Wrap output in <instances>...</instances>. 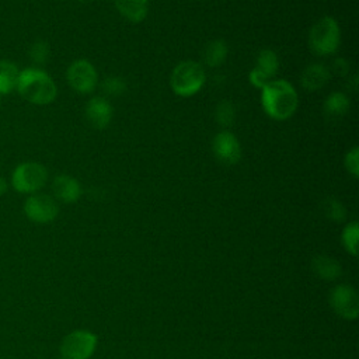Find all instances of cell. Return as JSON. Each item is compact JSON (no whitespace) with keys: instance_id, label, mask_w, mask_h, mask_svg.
I'll return each mask as SVG.
<instances>
[{"instance_id":"cell-1","label":"cell","mask_w":359,"mask_h":359,"mask_svg":"<svg viewBox=\"0 0 359 359\" xmlns=\"http://www.w3.org/2000/svg\"><path fill=\"white\" fill-rule=\"evenodd\" d=\"M261 104L269 118L286 121L296 112L299 95L287 80H271L261 88Z\"/></svg>"},{"instance_id":"cell-2","label":"cell","mask_w":359,"mask_h":359,"mask_svg":"<svg viewBox=\"0 0 359 359\" xmlns=\"http://www.w3.org/2000/svg\"><path fill=\"white\" fill-rule=\"evenodd\" d=\"M15 90L22 100L34 105H48L57 95V87L53 79L39 67L20 70Z\"/></svg>"},{"instance_id":"cell-3","label":"cell","mask_w":359,"mask_h":359,"mask_svg":"<svg viewBox=\"0 0 359 359\" xmlns=\"http://www.w3.org/2000/svg\"><path fill=\"white\" fill-rule=\"evenodd\" d=\"M205 81L206 74L202 65L194 60L180 62L170 76L171 90L180 97L195 95L205 86Z\"/></svg>"},{"instance_id":"cell-4","label":"cell","mask_w":359,"mask_h":359,"mask_svg":"<svg viewBox=\"0 0 359 359\" xmlns=\"http://www.w3.org/2000/svg\"><path fill=\"white\" fill-rule=\"evenodd\" d=\"M341 43V28L335 18H320L309 32V48L317 56H328L337 52Z\"/></svg>"},{"instance_id":"cell-5","label":"cell","mask_w":359,"mask_h":359,"mask_svg":"<svg viewBox=\"0 0 359 359\" xmlns=\"http://www.w3.org/2000/svg\"><path fill=\"white\" fill-rule=\"evenodd\" d=\"M48 181V170L36 161L20 163L11 174V185L20 194L39 192Z\"/></svg>"},{"instance_id":"cell-6","label":"cell","mask_w":359,"mask_h":359,"mask_svg":"<svg viewBox=\"0 0 359 359\" xmlns=\"http://www.w3.org/2000/svg\"><path fill=\"white\" fill-rule=\"evenodd\" d=\"M66 79L69 86L80 94H90L98 83L97 70L87 59L73 60L66 70Z\"/></svg>"},{"instance_id":"cell-7","label":"cell","mask_w":359,"mask_h":359,"mask_svg":"<svg viewBox=\"0 0 359 359\" xmlns=\"http://www.w3.org/2000/svg\"><path fill=\"white\" fill-rule=\"evenodd\" d=\"M24 213L34 223H49L59 215V205L56 199L48 194H31L24 202Z\"/></svg>"},{"instance_id":"cell-8","label":"cell","mask_w":359,"mask_h":359,"mask_svg":"<svg viewBox=\"0 0 359 359\" xmlns=\"http://www.w3.org/2000/svg\"><path fill=\"white\" fill-rule=\"evenodd\" d=\"M97 338L93 332L79 330L66 335L60 344L63 359H88L95 349Z\"/></svg>"},{"instance_id":"cell-9","label":"cell","mask_w":359,"mask_h":359,"mask_svg":"<svg viewBox=\"0 0 359 359\" xmlns=\"http://www.w3.org/2000/svg\"><path fill=\"white\" fill-rule=\"evenodd\" d=\"M279 70V57L272 49H262L258 56L255 66L248 73V80L255 88H262L269 83Z\"/></svg>"},{"instance_id":"cell-10","label":"cell","mask_w":359,"mask_h":359,"mask_svg":"<svg viewBox=\"0 0 359 359\" xmlns=\"http://www.w3.org/2000/svg\"><path fill=\"white\" fill-rule=\"evenodd\" d=\"M212 150L215 157L226 165H234L241 158V144L236 135L229 130L216 133L212 140Z\"/></svg>"},{"instance_id":"cell-11","label":"cell","mask_w":359,"mask_h":359,"mask_svg":"<svg viewBox=\"0 0 359 359\" xmlns=\"http://www.w3.org/2000/svg\"><path fill=\"white\" fill-rule=\"evenodd\" d=\"M331 306L339 316L345 318H355L358 316V296L351 286L341 285L335 287L331 293Z\"/></svg>"},{"instance_id":"cell-12","label":"cell","mask_w":359,"mask_h":359,"mask_svg":"<svg viewBox=\"0 0 359 359\" xmlns=\"http://www.w3.org/2000/svg\"><path fill=\"white\" fill-rule=\"evenodd\" d=\"M114 109L104 97H93L86 104V118L95 129H105L112 121Z\"/></svg>"},{"instance_id":"cell-13","label":"cell","mask_w":359,"mask_h":359,"mask_svg":"<svg viewBox=\"0 0 359 359\" xmlns=\"http://www.w3.org/2000/svg\"><path fill=\"white\" fill-rule=\"evenodd\" d=\"M52 192L55 199L63 203H74L81 196V185L76 178L67 174H59L52 181Z\"/></svg>"},{"instance_id":"cell-14","label":"cell","mask_w":359,"mask_h":359,"mask_svg":"<svg viewBox=\"0 0 359 359\" xmlns=\"http://www.w3.org/2000/svg\"><path fill=\"white\" fill-rule=\"evenodd\" d=\"M331 79V70L323 63H311L300 74V84L309 91L323 88Z\"/></svg>"},{"instance_id":"cell-15","label":"cell","mask_w":359,"mask_h":359,"mask_svg":"<svg viewBox=\"0 0 359 359\" xmlns=\"http://www.w3.org/2000/svg\"><path fill=\"white\" fill-rule=\"evenodd\" d=\"M119 14L130 22H142L147 17L149 0H114Z\"/></svg>"},{"instance_id":"cell-16","label":"cell","mask_w":359,"mask_h":359,"mask_svg":"<svg viewBox=\"0 0 359 359\" xmlns=\"http://www.w3.org/2000/svg\"><path fill=\"white\" fill-rule=\"evenodd\" d=\"M351 107L349 97L342 91H332L324 101V112L327 116L339 118L348 112Z\"/></svg>"},{"instance_id":"cell-17","label":"cell","mask_w":359,"mask_h":359,"mask_svg":"<svg viewBox=\"0 0 359 359\" xmlns=\"http://www.w3.org/2000/svg\"><path fill=\"white\" fill-rule=\"evenodd\" d=\"M229 48L227 43L222 39L210 41L203 49V60L209 67H219L227 59Z\"/></svg>"},{"instance_id":"cell-18","label":"cell","mask_w":359,"mask_h":359,"mask_svg":"<svg viewBox=\"0 0 359 359\" xmlns=\"http://www.w3.org/2000/svg\"><path fill=\"white\" fill-rule=\"evenodd\" d=\"M20 69L10 60H0V94H10L17 87Z\"/></svg>"},{"instance_id":"cell-19","label":"cell","mask_w":359,"mask_h":359,"mask_svg":"<svg viewBox=\"0 0 359 359\" xmlns=\"http://www.w3.org/2000/svg\"><path fill=\"white\" fill-rule=\"evenodd\" d=\"M215 119L222 128H230L236 121L234 104L229 100H223L216 105Z\"/></svg>"},{"instance_id":"cell-20","label":"cell","mask_w":359,"mask_h":359,"mask_svg":"<svg viewBox=\"0 0 359 359\" xmlns=\"http://www.w3.org/2000/svg\"><path fill=\"white\" fill-rule=\"evenodd\" d=\"M314 268H316V272L321 278H324V279H334L341 272L338 262H335L330 257H318V258H316Z\"/></svg>"},{"instance_id":"cell-21","label":"cell","mask_w":359,"mask_h":359,"mask_svg":"<svg viewBox=\"0 0 359 359\" xmlns=\"http://www.w3.org/2000/svg\"><path fill=\"white\" fill-rule=\"evenodd\" d=\"M101 88L104 91L105 95L109 97H119L122 94L126 93L128 90V84L122 77H116V76H109L105 77L101 83Z\"/></svg>"},{"instance_id":"cell-22","label":"cell","mask_w":359,"mask_h":359,"mask_svg":"<svg viewBox=\"0 0 359 359\" xmlns=\"http://www.w3.org/2000/svg\"><path fill=\"white\" fill-rule=\"evenodd\" d=\"M28 55H29V59L35 65H45L50 56V48H49L48 42L38 39L29 46Z\"/></svg>"},{"instance_id":"cell-23","label":"cell","mask_w":359,"mask_h":359,"mask_svg":"<svg viewBox=\"0 0 359 359\" xmlns=\"http://www.w3.org/2000/svg\"><path fill=\"white\" fill-rule=\"evenodd\" d=\"M342 241H344V245L345 248L352 252V254H356V250H358V223L352 222L349 223L345 229H344V233H342Z\"/></svg>"},{"instance_id":"cell-24","label":"cell","mask_w":359,"mask_h":359,"mask_svg":"<svg viewBox=\"0 0 359 359\" xmlns=\"http://www.w3.org/2000/svg\"><path fill=\"white\" fill-rule=\"evenodd\" d=\"M324 210H325V215H327L331 220H335V222L344 220V219H345V215H346L344 205H342L338 199H335V198H328V199L325 201V208H324Z\"/></svg>"},{"instance_id":"cell-25","label":"cell","mask_w":359,"mask_h":359,"mask_svg":"<svg viewBox=\"0 0 359 359\" xmlns=\"http://www.w3.org/2000/svg\"><path fill=\"white\" fill-rule=\"evenodd\" d=\"M344 164H345V168L348 170V172L352 174V177H355V178L359 177V149L358 147H352L345 154Z\"/></svg>"},{"instance_id":"cell-26","label":"cell","mask_w":359,"mask_h":359,"mask_svg":"<svg viewBox=\"0 0 359 359\" xmlns=\"http://www.w3.org/2000/svg\"><path fill=\"white\" fill-rule=\"evenodd\" d=\"M349 72V63L348 60L342 59V57H337L332 63V73L338 74V76H345Z\"/></svg>"},{"instance_id":"cell-27","label":"cell","mask_w":359,"mask_h":359,"mask_svg":"<svg viewBox=\"0 0 359 359\" xmlns=\"http://www.w3.org/2000/svg\"><path fill=\"white\" fill-rule=\"evenodd\" d=\"M7 188H8L7 181L0 177V196H3V195L7 192Z\"/></svg>"},{"instance_id":"cell-28","label":"cell","mask_w":359,"mask_h":359,"mask_svg":"<svg viewBox=\"0 0 359 359\" xmlns=\"http://www.w3.org/2000/svg\"><path fill=\"white\" fill-rule=\"evenodd\" d=\"M0 104H1V94H0Z\"/></svg>"},{"instance_id":"cell-29","label":"cell","mask_w":359,"mask_h":359,"mask_svg":"<svg viewBox=\"0 0 359 359\" xmlns=\"http://www.w3.org/2000/svg\"><path fill=\"white\" fill-rule=\"evenodd\" d=\"M80 1H90V0H80Z\"/></svg>"}]
</instances>
